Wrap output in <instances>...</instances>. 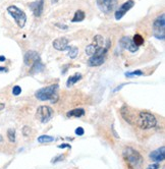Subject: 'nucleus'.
<instances>
[{"mask_svg": "<svg viewBox=\"0 0 165 169\" xmlns=\"http://www.w3.org/2000/svg\"><path fill=\"white\" fill-rule=\"evenodd\" d=\"M4 71H7L6 67H2V66H0V72H4Z\"/></svg>", "mask_w": 165, "mask_h": 169, "instance_id": "obj_31", "label": "nucleus"}, {"mask_svg": "<svg viewBox=\"0 0 165 169\" xmlns=\"http://www.w3.org/2000/svg\"><path fill=\"white\" fill-rule=\"evenodd\" d=\"M56 27H60L59 29H62V30H67V26L65 25H60V24H56L55 25Z\"/></svg>", "mask_w": 165, "mask_h": 169, "instance_id": "obj_30", "label": "nucleus"}, {"mask_svg": "<svg viewBox=\"0 0 165 169\" xmlns=\"http://www.w3.org/2000/svg\"><path fill=\"white\" fill-rule=\"evenodd\" d=\"M85 133V130H84L83 127H77L76 129V135L77 136H83Z\"/></svg>", "mask_w": 165, "mask_h": 169, "instance_id": "obj_26", "label": "nucleus"}, {"mask_svg": "<svg viewBox=\"0 0 165 169\" xmlns=\"http://www.w3.org/2000/svg\"><path fill=\"white\" fill-rule=\"evenodd\" d=\"M122 157L131 169H139L143 164V158L141 154L131 147H127L123 150Z\"/></svg>", "mask_w": 165, "mask_h": 169, "instance_id": "obj_2", "label": "nucleus"}, {"mask_svg": "<svg viewBox=\"0 0 165 169\" xmlns=\"http://www.w3.org/2000/svg\"><path fill=\"white\" fill-rule=\"evenodd\" d=\"M3 142V138H2V136H0V143Z\"/></svg>", "mask_w": 165, "mask_h": 169, "instance_id": "obj_35", "label": "nucleus"}, {"mask_svg": "<svg viewBox=\"0 0 165 169\" xmlns=\"http://www.w3.org/2000/svg\"><path fill=\"white\" fill-rule=\"evenodd\" d=\"M64 156L65 155H60L58 157H56V159H53L52 160V163H56V162H58V161H61V160H63V158H64Z\"/></svg>", "mask_w": 165, "mask_h": 169, "instance_id": "obj_27", "label": "nucleus"}, {"mask_svg": "<svg viewBox=\"0 0 165 169\" xmlns=\"http://www.w3.org/2000/svg\"><path fill=\"white\" fill-rule=\"evenodd\" d=\"M104 43H105V40H104V38L102 36H100V35L95 36L93 42H92L89 46H87L86 54L88 55V56L91 57L92 55H93L100 47H103V46L105 45Z\"/></svg>", "mask_w": 165, "mask_h": 169, "instance_id": "obj_8", "label": "nucleus"}, {"mask_svg": "<svg viewBox=\"0 0 165 169\" xmlns=\"http://www.w3.org/2000/svg\"><path fill=\"white\" fill-rule=\"evenodd\" d=\"M153 34L157 39L164 40L165 38V14L162 13L153 22Z\"/></svg>", "mask_w": 165, "mask_h": 169, "instance_id": "obj_6", "label": "nucleus"}, {"mask_svg": "<svg viewBox=\"0 0 165 169\" xmlns=\"http://www.w3.org/2000/svg\"><path fill=\"white\" fill-rule=\"evenodd\" d=\"M58 88L59 86L57 84L45 87L35 93V97L40 101H51L54 103L58 100Z\"/></svg>", "mask_w": 165, "mask_h": 169, "instance_id": "obj_1", "label": "nucleus"}, {"mask_svg": "<svg viewBox=\"0 0 165 169\" xmlns=\"http://www.w3.org/2000/svg\"><path fill=\"white\" fill-rule=\"evenodd\" d=\"M164 154H165V148L161 147L159 149L153 151V152L150 153V159L154 162H160L164 160Z\"/></svg>", "mask_w": 165, "mask_h": 169, "instance_id": "obj_14", "label": "nucleus"}, {"mask_svg": "<svg viewBox=\"0 0 165 169\" xmlns=\"http://www.w3.org/2000/svg\"><path fill=\"white\" fill-rule=\"evenodd\" d=\"M81 78H82V74H76L74 75H72V77H69L67 81H66V86H67V87L74 86V84L76 83H77V81H79Z\"/></svg>", "mask_w": 165, "mask_h": 169, "instance_id": "obj_18", "label": "nucleus"}, {"mask_svg": "<svg viewBox=\"0 0 165 169\" xmlns=\"http://www.w3.org/2000/svg\"><path fill=\"white\" fill-rule=\"evenodd\" d=\"M132 40V42H134V44L136 46H138V47L144 44V38L142 37L141 35H139V34H136Z\"/></svg>", "mask_w": 165, "mask_h": 169, "instance_id": "obj_20", "label": "nucleus"}, {"mask_svg": "<svg viewBox=\"0 0 165 169\" xmlns=\"http://www.w3.org/2000/svg\"><path fill=\"white\" fill-rule=\"evenodd\" d=\"M22 93V88L19 86H14L12 89V94L14 96H19Z\"/></svg>", "mask_w": 165, "mask_h": 169, "instance_id": "obj_25", "label": "nucleus"}, {"mask_svg": "<svg viewBox=\"0 0 165 169\" xmlns=\"http://www.w3.org/2000/svg\"><path fill=\"white\" fill-rule=\"evenodd\" d=\"M5 60H6V58L1 55V56H0V61H1V62H3V61H5Z\"/></svg>", "mask_w": 165, "mask_h": 169, "instance_id": "obj_33", "label": "nucleus"}, {"mask_svg": "<svg viewBox=\"0 0 165 169\" xmlns=\"http://www.w3.org/2000/svg\"><path fill=\"white\" fill-rule=\"evenodd\" d=\"M58 148H59V149H64V148H68V149H70V145H68V144H61V145L58 146Z\"/></svg>", "mask_w": 165, "mask_h": 169, "instance_id": "obj_29", "label": "nucleus"}, {"mask_svg": "<svg viewBox=\"0 0 165 169\" xmlns=\"http://www.w3.org/2000/svg\"><path fill=\"white\" fill-rule=\"evenodd\" d=\"M125 75L127 78L140 77V75H143V71H132V72H125Z\"/></svg>", "mask_w": 165, "mask_h": 169, "instance_id": "obj_24", "label": "nucleus"}, {"mask_svg": "<svg viewBox=\"0 0 165 169\" xmlns=\"http://www.w3.org/2000/svg\"><path fill=\"white\" fill-rule=\"evenodd\" d=\"M40 58L38 52L36 51H28L27 53L25 54L24 57V61H25V64L28 66H32Z\"/></svg>", "mask_w": 165, "mask_h": 169, "instance_id": "obj_13", "label": "nucleus"}, {"mask_svg": "<svg viewBox=\"0 0 165 169\" xmlns=\"http://www.w3.org/2000/svg\"><path fill=\"white\" fill-rule=\"evenodd\" d=\"M119 46L122 49H126L129 52H136L139 50V47L136 46L132 42V40L129 36H124L119 41Z\"/></svg>", "mask_w": 165, "mask_h": 169, "instance_id": "obj_11", "label": "nucleus"}, {"mask_svg": "<svg viewBox=\"0 0 165 169\" xmlns=\"http://www.w3.org/2000/svg\"><path fill=\"white\" fill-rule=\"evenodd\" d=\"M4 108H5V104L0 103V111H1V110H3Z\"/></svg>", "mask_w": 165, "mask_h": 169, "instance_id": "obj_32", "label": "nucleus"}, {"mask_svg": "<svg viewBox=\"0 0 165 169\" xmlns=\"http://www.w3.org/2000/svg\"><path fill=\"white\" fill-rule=\"evenodd\" d=\"M52 115H53V109L49 106H40L36 112L37 119H39L42 123H47L52 118Z\"/></svg>", "mask_w": 165, "mask_h": 169, "instance_id": "obj_7", "label": "nucleus"}, {"mask_svg": "<svg viewBox=\"0 0 165 169\" xmlns=\"http://www.w3.org/2000/svg\"><path fill=\"white\" fill-rule=\"evenodd\" d=\"M134 5H135V1H134V0H127V1L124 2V3L121 5V6L118 8L116 11H115V14H114L115 19L119 20V19H122V16L129 9H131L132 7H134Z\"/></svg>", "mask_w": 165, "mask_h": 169, "instance_id": "obj_10", "label": "nucleus"}, {"mask_svg": "<svg viewBox=\"0 0 165 169\" xmlns=\"http://www.w3.org/2000/svg\"><path fill=\"white\" fill-rule=\"evenodd\" d=\"M159 168H160V165H159L158 163H155V164L150 165L148 169H159Z\"/></svg>", "mask_w": 165, "mask_h": 169, "instance_id": "obj_28", "label": "nucleus"}, {"mask_svg": "<svg viewBox=\"0 0 165 169\" xmlns=\"http://www.w3.org/2000/svg\"><path fill=\"white\" fill-rule=\"evenodd\" d=\"M85 16L86 14L84 12L83 10H77L76 11V13H74V17H72L71 22H82V20L85 19Z\"/></svg>", "mask_w": 165, "mask_h": 169, "instance_id": "obj_19", "label": "nucleus"}, {"mask_svg": "<svg viewBox=\"0 0 165 169\" xmlns=\"http://www.w3.org/2000/svg\"><path fill=\"white\" fill-rule=\"evenodd\" d=\"M57 2H58V0H51V3H57Z\"/></svg>", "mask_w": 165, "mask_h": 169, "instance_id": "obj_34", "label": "nucleus"}, {"mask_svg": "<svg viewBox=\"0 0 165 169\" xmlns=\"http://www.w3.org/2000/svg\"><path fill=\"white\" fill-rule=\"evenodd\" d=\"M67 117H82L85 115V110L83 108H76L72 109L71 111L67 112Z\"/></svg>", "mask_w": 165, "mask_h": 169, "instance_id": "obj_16", "label": "nucleus"}, {"mask_svg": "<svg viewBox=\"0 0 165 169\" xmlns=\"http://www.w3.org/2000/svg\"><path fill=\"white\" fill-rule=\"evenodd\" d=\"M97 5L104 13H110L117 5V0H96Z\"/></svg>", "mask_w": 165, "mask_h": 169, "instance_id": "obj_9", "label": "nucleus"}, {"mask_svg": "<svg viewBox=\"0 0 165 169\" xmlns=\"http://www.w3.org/2000/svg\"><path fill=\"white\" fill-rule=\"evenodd\" d=\"M69 49V52H68V56L70 58H76L77 53H79V49H77V47H68Z\"/></svg>", "mask_w": 165, "mask_h": 169, "instance_id": "obj_23", "label": "nucleus"}, {"mask_svg": "<svg viewBox=\"0 0 165 169\" xmlns=\"http://www.w3.org/2000/svg\"><path fill=\"white\" fill-rule=\"evenodd\" d=\"M109 46H110V41H107L106 45H104L103 47H100L91 57H90V59L88 60V65L89 66H99L101 64H103L104 61H105V56H106V53H107V50H108Z\"/></svg>", "mask_w": 165, "mask_h": 169, "instance_id": "obj_4", "label": "nucleus"}, {"mask_svg": "<svg viewBox=\"0 0 165 169\" xmlns=\"http://www.w3.org/2000/svg\"><path fill=\"white\" fill-rule=\"evenodd\" d=\"M7 12L13 17L14 22L19 26V28H24L26 22H27V14L24 10L19 8L15 5H10L7 7Z\"/></svg>", "mask_w": 165, "mask_h": 169, "instance_id": "obj_5", "label": "nucleus"}, {"mask_svg": "<svg viewBox=\"0 0 165 169\" xmlns=\"http://www.w3.org/2000/svg\"><path fill=\"white\" fill-rule=\"evenodd\" d=\"M135 123H137L138 126L143 129H152L157 123V120H156L154 115L145 111H139L137 119H135Z\"/></svg>", "mask_w": 165, "mask_h": 169, "instance_id": "obj_3", "label": "nucleus"}, {"mask_svg": "<svg viewBox=\"0 0 165 169\" xmlns=\"http://www.w3.org/2000/svg\"><path fill=\"white\" fill-rule=\"evenodd\" d=\"M31 74H36V72H40L43 71V68H44V65H43V63L41 62V59H39L36 61V62L34 63L33 65L31 66Z\"/></svg>", "mask_w": 165, "mask_h": 169, "instance_id": "obj_17", "label": "nucleus"}, {"mask_svg": "<svg viewBox=\"0 0 165 169\" xmlns=\"http://www.w3.org/2000/svg\"><path fill=\"white\" fill-rule=\"evenodd\" d=\"M53 141H54V138L50 136H41L38 138V142L41 143V144H44V143H51Z\"/></svg>", "mask_w": 165, "mask_h": 169, "instance_id": "obj_21", "label": "nucleus"}, {"mask_svg": "<svg viewBox=\"0 0 165 169\" xmlns=\"http://www.w3.org/2000/svg\"><path fill=\"white\" fill-rule=\"evenodd\" d=\"M7 138L9 140L10 143L15 142V130L13 129H9L7 130Z\"/></svg>", "mask_w": 165, "mask_h": 169, "instance_id": "obj_22", "label": "nucleus"}, {"mask_svg": "<svg viewBox=\"0 0 165 169\" xmlns=\"http://www.w3.org/2000/svg\"><path fill=\"white\" fill-rule=\"evenodd\" d=\"M53 47L58 51H63L66 48H68V40L66 38H58L53 41Z\"/></svg>", "mask_w": 165, "mask_h": 169, "instance_id": "obj_15", "label": "nucleus"}, {"mask_svg": "<svg viewBox=\"0 0 165 169\" xmlns=\"http://www.w3.org/2000/svg\"><path fill=\"white\" fill-rule=\"evenodd\" d=\"M29 7L32 9L35 16L40 17L43 12V9H44V0H37V1L32 2L29 4Z\"/></svg>", "mask_w": 165, "mask_h": 169, "instance_id": "obj_12", "label": "nucleus"}]
</instances>
